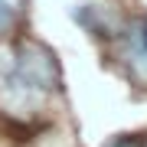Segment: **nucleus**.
<instances>
[{"mask_svg":"<svg viewBox=\"0 0 147 147\" xmlns=\"http://www.w3.org/2000/svg\"><path fill=\"white\" fill-rule=\"evenodd\" d=\"M3 85H7V92H13L16 101L56 92L59 88V62H56V56L49 49L36 46V42L16 46V53L10 56V65H7Z\"/></svg>","mask_w":147,"mask_h":147,"instance_id":"nucleus-1","label":"nucleus"},{"mask_svg":"<svg viewBox=\"0 0 147 147\" xmlns=\"http://www.w3.org/2000/svg\"><path fill=\"white\" fill-rule=\"evenodd\" d=\"M121 36H124V62L131 75L147 85V20H134Z\"/></svg>","mask_w":147,"mask_h":147,"instance_id":"nucleus-2","label":"nucleus"},{"mask_svg":"<svg viewBox=\"0 0 147 147\" xmlns=\"http://www.w3.org/2000/svg\"><path fill=\"white\" fill-rule=\"evenodd\" d=\"M75 20H79L85 30H92L95 36H118L115 33V20H111V13H105L101 3H82L79 10H75Z\"/></svg>","mask_w":147,"mask_h":147,"instance_id":"nucleus-3","label":"nucleus"},{"mask_svg":"<svg viewBox=\"0 0 147 147\" xmlns=\"http://www.w3.org/2000/svg\"><path fill=\"white\" fill-rule=\"evenodd\" d=\"M23 3L26 0H0V36L13 33V26L23 16Z\"/></svg>","mask_w":147,"mask_h":147,"instance_id":"nucleus-4","label":"nucleus"},{"mask_svg":"<svg viewBox=\"0 0 147 147\" xmlns=\"http://www.w3.org/2000/svg\"><path fill=\"white\" fill-rule=\"evenodd\" d=\"M105 147H144L137 137H115V141H108Z\"/></svg>","mask_w":147,"mask_h":147,"instance_id":"nucleus-5","label":"nucleus"}]
</instances>
